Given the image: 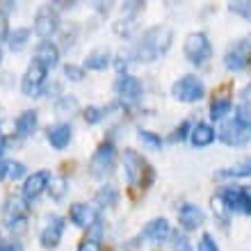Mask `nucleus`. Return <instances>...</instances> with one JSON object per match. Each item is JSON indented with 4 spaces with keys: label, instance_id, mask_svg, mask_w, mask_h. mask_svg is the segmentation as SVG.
<instances>
[{
    "label": "nucleus",
    "instance_id": "28",
    "mask_svg": "<svg viewBox=\"0 0 251 251\" xmlns=\"http://www.w3.org/2000/svg\"><path fill=\"white\" fill-rule=\"evenodd\" d=\"M228 9H231L233 14L242 16V19L251 21V2H247V0H242V2H231V5H228Z\"/></svg>",
    "mask_w": 251,
    "mask_h": 251
},
{
    "label": "nucleus",
    "instance_id": "1",
    "mask_svg": "<svg viewBox=\"0 0 251 251\" xmlns=\"http://www.w3.org/2000/svg\"><path fill=\"white\" fill-rule=\"evenodd\" d=\"M172 39H174V32L172 27L167 25H155L151 30H146L144 37L139 39L137 48H135V60L155 62L172 48Z\"/></svg>",
    "mask_w": 251,
    "mask_h": 251
},
{
    "label": "nucleus",
    "instance_id": "23",
    "mask_svg": "<svg viewBox=\"0 0 251 251\" xmlns=\"http://www.w3.org/2000/svg\"><path fill=\"white\" fill-rule=\"evenodd\" d=\"M222 203L226 205V210L240 212V187H226L222 190Z\"/></svg>",
    "mask_w": 251,
    "mask_h": 251
},
{
    "label": "nucleus",
    "instance_id": "9",
    "mask_svg": "<svg viewBox=\"0 0 251 251\" xmlns=\"http://www.w3.org/2000/svg\"><path fill=\"white\" fill-rule=\"evenodd\" d=\"M62 233H64V219L60 215H46L44 228H41V235H39L41 247H46V249L57 247L62 240Z\"/></svg>",
    "mask_w": 251,
    "mask_h": 251
},
{
    "label": "nucleus",
    "instance_id": "41",
    "mask_svg": "<svg viewBox=\"0 0 251 251\" xmlns=\"http://www.w3.org/2000/svg\"><path fill=\"white\" fill-rule=\"evenodd\" d=\"M9 176V162L7 160H0V180H5Z\"/></svg>",
    "mask_w": 251,
    "mask_h": 251
},
{
    "label": "nucleus",
    "instance_id": "10",
    "mask_svg": "<svg viewBox=\"0 0 251 251\" xmlns=\"http://www.w3.org/2000/svg\"><path fill=\"white\" fill-rule=\"evenodd\" d=\"M46 75H48L46 69L32 62V64L27 66V71L23 73V80H21L23 94H27V96H39V92L44 89V85H46Z\"/></svg>",
    "mask_w": 251,
    "mask_h": 251
},
{
    "label": "nucleus",
    "instance_id": "38",
    "mask_svg": "<svg viewBox=\"0 0 251 251\" xmlns=\"http://www.w3.org/2000/svg\"><path fill=\"white\" fill-rule=\"evenodd\" d=\"M9 37V27H7V19L0 14V41H5Z\"/></svg>",
    "mask_w": 251,
    "mask_h": 251
},
{
    "label": "nucleus",
    "instance_id": "4",
    "mask_svg": "<svg viewBox=\"0 0 251 251\" xmlns=\"http://www.w3.org/2000/svg\"><path fill=\"white\" fill-rule=\"evenodd\" d=\"M183 53H185V57L192 62V64L201 66L212 57V46L203 32H192V34H187Z\"/></svg>",
    "mask_w": 251,
    "mask_h": 251
},
{
    "label": "nucleus",
    "instance_id": "12",
    "mask_svg": "<svg viewBox=\"0 0 251 251\" xmlns=\"http://www.w3.org/2000/svg\"><path fill=\"white\" fill-rule=\"evenodd\" d=\"M32 62L34 64L44 66V69H53V66H57V62H60V48L55 46L53 41H41L39 46L34 48V55H32Z\"/></svg>",
    "mask_w": 251,
    "mask_h": 251
},
{
    "label": "nucleus",
    "instance_id": "22",
    "mask_svg": "<svg viewBox=\"0 0 251 251\" xmlns=\"http://www.w3.org/2000/svg\"><path fill=\"white\" fill-rule=\"evenodd\" d=\"M233 110V103L228 99H217L210 105V119L212 121H224Z\"/></svg>",
    "mask_w": 251,
    "mask_h": 251
},
{
    "label": "nucleus",
    "instance_id": "19",
    "mask_svg": "<svg viewBox=\"0 0 251 251\" xmlns=\"http://www.w3.org/2000/svg\"><path fill=\"white\" fill-rule=\"evenodd\" d=\"M215 137H217V132L212 130V126H208V124H197L194 128H192V132H190L192 144L197 146V149L210 146L212 142H215Z\"/></svg>",
    "mask_w": 251,
    "mask_h": 251
},
{
    "label": "nucleus",
    "instance_id": "24",
    "mask_svg": "<svg viewBox=\"0 0 251 251\" xmlns=\"http://www.w3.org/2000/svg\"><path fill=\"white\" fill-rule=\"evenodd\" d=\"M96 201H99L103 208H112V205H117V201H119V192L112 185L100 187V192L96 194Z\"/></svg>",
    "mask_w": 251,
    "mask_h": 251
},
{
    "label": "nucleus",
    "instance_id": "17",
    "mask_svg": "<svg viewBox=\"0 0 251 251\" xmlns=\"http://www.w3.org/2000/svg\"><path fill=\"white\" fill-rule=\"evenodd\" d=\"M117 94H119L124 100H130V103H135V100L142 99L144 87H142V82H139L135 75H121L119 82H117Z\"/></svg>",
    "mask_w": 251,
    "mask_h": 251
},
{
    "label": "nucleus",
    "instance_id": "45",
    "mask_svg": "<svg viewBox=\"0 0 251 251\" xmlns=\"http://www.w3.org/2000/svg\"><path fill=\"white\" fill-rule=\"evenodd\" d=\"M0 64H2V50H0Z\"/></svg>",
    "mask_w": 251,
    "mask_h": 251
},
{
    "label": "nucleus",
    "instance_id": "13",
    "mask_svg": "<svg viewBox=\"0 0 251 251\" xmlns=\"http://www.w3.org/2000/svg\"><path fill=\"white\" fill-rule=\"evenodd\" d=\"M178 222L185 231H194V228H199V226H203L205 212L194 203H183L178 208Z\"/></svg>",
    "mask_w": 251,
    "mask_h": 251
},
{
    "label": "nucleus",
    "instance_id": "27",
    "mask_svg": "<svg viewBox=\"0 0 251 251\" xmlns=\"http://www.w3.org/2000/svg\"><path fill=\"white\" fill-rule=\"evenodd\" d=\"M240 212L242 215H251V187L249 185L240 187Z\"/></svg>",
    "mask_w": 251,
    "mask_h": 251
},
{
    "label": "nucleus",
    "instance_id": "11",
    "mask_svg": "<svg viewBox=\"0 0 251 251\" xmlns=\"http://www.w3.org/2000/svg\"><path fill=\"white\" fill-rule=\"evenodd\" d=\"M224 64L228 71H245L251 64V44L247 41H238L235 46H231V50L226 53Z\"/></svg>",
    "mask_w": 251,
    "mask_h": 251
},
{
    "label": "nucleus",
    "instance_id": "29",
    "mask_svg": "<svg viewBox=\"0 0 251 251\" xmlns=\"http://www.w3.org/2000/svg\"><path fill=\"white\" fill-rule=\"evenodd\" d=\"M64 75L69 80H73V82H80V80H85V69H82V66H75V64H66Z\"/></svg>",
    "mask_w": 251,
    "mask_h": 251
},
{
    "label": "nucleus",
    "instance_id": "36",
    "mask_svg": "<svg viewBox=\"0 0 251 251\" xmlns=\"http://www.w3.org/2000/svg\"><path fill=\"white\" fill-rule=\"evenodd\" d=\"M78 251H103V249H100L99 240H94V238H87V240H82V242H80Z\"/></svg>",
    "mask_w": 251,
    "mask_h": 251
},
{
    "label": "nucleus",
    "instance_id": "25",
    "mask_svg": "<svg viewBox=\"0 0 251 251\" xmlns=\"http://www.w3.org/2000/svg\"><path fill=\"white\" fill-rule=\"evenodd\" d=\"M27 39H30V30L27 27H19L16 32H12L9 37H7V41H9V48L12 50H23L27 44Z\"/></svg>",
    "mask_w": 251,
    "mask_h": 251
},
{
    "label": "nucleus",
    "instance_id": "30",
    "mask_svg": "<svg viewBox=\"0 0 251 251\" xmlns=\"http://www.w3.org/2000/svg\"><path fill=\"white\" fill-rule=\"evenodd\" d=\"M172 242H174V251H192V245L190 240H187L185 233H176V235H172Z\"/></svg>",
    "mask_w": 251,
    "mask_h": 251
},
{
    "label": "nucleus",
    "instance_id": "32",
    "mask_svg": "<svg viewBox=\"0 0 251 251\" xmlns=\"http://www.w3.org/2000/svg\"><path fill=\"white\" fill-rule=\"evenodd\" d=\"M197 251H219V247H217V242L212 240V235H201V240H199V247H197Z\"/></svg>",
    "mask_w": 251,
    "mask_h": 251
},
{
    "label": "nucleus",
    "instance_id": "16",
    "mask_svg": "<svg viewBox=\"0 0 251 251\" xmlns=\"http://www.w3.org/2000/svg\"><path fill=\"white\" fill-rule=\"evenodd\" d=\"M50 185V174L46 169H41V172H34L32 176H27L25 178V185H23V197L25 199H37L44 190H48Z\"/></svg>",
    "mask_w": 251,
    "mask_h": 251
},
{
    "label": "nucleus",
    "instance_id": "42",
    "mask_svg": "<svg viewBox=\"0 0 251 251\" xmlns=\"http://www.w3.org/2000/svg\"><path fill=\"white\" fill-rule=\"evenodd\" d=\"M14 9H16V2H0V14H2V16L14 12Z\"/></svg>",
    "mask_w": 251,
    "mask_h": 251
},
{
    "label": "nucleus",
    "instance_id": "18",
    "mask_svg": "<svg viewBox=\"0 0 251 251\" xmlns=\"http://www.w3.org/2000/svg\"><path fill=\"white\" fill-rule=\"evenodd\" d=\"M71 126L69 124H55L48 128V144L53 146V149H57V151H62V149H66L69 146V142H71Z\"/></svg>",
    "mask_w": 251,
    "mask_h": 251
},
{
    "label": "nucleus",
    "instance_id": "3",
    "mask_svg": "<svg viewBox=\"0 0 251 251\" xmlns=\"http://www.w3.org/2000/svg\"><path fill=\"white\" fill-rule=\"evenodd\" d=\"M124 169H126V180H128L132 187H146L149 185V183L144 180V174L153 178V169L149 167V162H146L137 151H132V149L124 151Z\"/></svg>",
    "mask_w": 251,
    "mask_h": 251
},
{
    "label": "nucleus",
    "instance_id": "34",
    "mask_svg": "<svg viewBox=\"0 0 251 251\" xmlns=\"http://www.w3.org/2000/svg\"><path fill=\"white\" fill-rule=\"evenodd\" d=\"M103 114H105V110H100V107H89L85 112V119H87V124H99V121L103 119Z\"/></svg>",
    "mask_w": 251,
    "mask_h": 251
},
{
    "label": "nucleus",
    "instance_id": "20",
    "mask_svg": "<svg viewBox=\"0 0 251 251\" xmlns=\"http://www.w3.org/2000/svg\"><path fill=\"white\" fill-rule=\"evenodd\" d=\"M37 124H39V119H37V112H34V110H25V112L21 114L19 119L14 121V130L19 132L21 137H30V135L37 130Z\"/></svg>",
    "mask_w": 251,
    "mask_h": 251
},
{
    "label": "nucleus",
    "instance_id": "8",
    "mask_svg": "<svg viewBox=\"0 0 251 251\" xmlns=\"http://www.w3.org/2000/svg\"><path fill=\"white\" fill-rule=\"evenodd\" d=\"M57 27H60V19H57V12H55L50 5L41 7L37 16H34V32L39 34L44 41H48L50 34L57 32Z\"/></svg>",
    "mask_w": 251,
    "mask_h": 251
},
{
    "label": "nucleus",
    "instance_id": "2",
    "mask_svg": "<svg viewBox=\"0 0 251 251\" xmlns=\"http://www.w3.org/2000/svg\"><path fill=\"white\" fill-rule=\"evenodd\" d=\"M217 137L228 146H245L251 139V110L247 105L235 107V114H233L228 121L222 124Z\"/></svg>",
    "mask_w": 251,
    "mask_h": 251
},
{
    "label": "nucleus",
    "instance_id": "21",
    "mask_svg": "<svg viewBox=\"0 0 251 251\" xmlns=\"http://www.w3.org/2000/svg\"><path fill=\"white\" fill-rule=\"evenodd\" d=\"M110 62H112V55L107 53V50H92V53L85 57V66L87 69H92V71H103V69H107L110 66Z\"/></svg>",
    "mask_w": 251,
    "mask_h": 251
},
{
    "label": "nucleus",
    "instance_id": "37",
    "mask_svg": "<svg viewBox=\"0 0 251 251\" xmlns=\"http://www.w3.org/2000/svg\"><path fill=\"white\" fill-rule=\"evenodd\" d=\"M185 137H190V124H187V121H183L178 130L174 132V142H178V139H185Z\"/></svg>",
    "mask_w": 251,
    "mask_h": 251
},
{
    "label": "nucleus",
    "instance_id": "44",
    "mask_svg": "<svg viewBox=\"0 0 251 251\" xmlns=\"http://www.w3.org/2000/svg\"><path fill=\"white\" fill-rule=\"evenodd\" d=\"M2 151H5V139H0V155H2Z\"/></svg>",
    "mask_w": 251,
    "mask_h": 251
},
{
    "label": "nucleus",
    "instance_id": "40",
    "mask_svg": "<svg viewBox=\"0 0 251 251\" xmlns=\"http://www.w3.org/2000/svg\"><path fill=\"white\" fill-rule=\"evenodd\" d=\"M242 100H245V105L251 110V82L245 87V89H242Z\"/></svg>",
    "mask_w": 251,
    "mask_h": 251
},
{
    "label": "nucleus",
    "instance_id": "7",
    "mask_svg": "<svg viewBox=\"0 0 251 251\" xmlns=\"http://www.w3.org/2000/svg\"><path fill=\"white\" fill-rule=\"evenodd\" d=\"M5 224L12 233L16 231H25L27 226V212H25V203L16 197H9L5 203Z\"/></svg>",
    "mask_w": 251,
    "mask_h": 251
},
{
    "label": "nucleus",
    "instance_id": "43",
    "mask_svg": "<svg viewBox=\"0 0 251 251\" xmlns=\"http://www.w3.org/2000/svg\"><path fill=\"white\" fill-rule=\"evenodd\" d=\"M50 7H60V9H69V7H73V2H55V5Z\"/></svg>",
    "mask_w": 251,
    "mask_h": 251
},
{
    "label": "nucleus",
    "instance_id": "33",
    "mask_svg": "<svg viewBox=\"0 0 251 251\" xmlns=\"http://www.w3.org/2000/svg\"><path fill=\"white\" fill-rule=\"evenodd\" d=\"M25 176V165H21V162H9V176L7 178L12 180H19Z\"/></svg>",
    "mask_w": 251,
    "mask_h": 251
},
{
    "label": "nucleus",
    "instance_id": "35",
    "mask_svg": "<svg viewBox=\"0 0 251 251\" xmlns=\"http://www.w3.org/2000/svg\"><path fill=\"white\" fill-rule=\"evenodd\" d=\"M62 107H66L69 112H73V110L78 107V100H75V96H62L60 103H57V110H62Z\"/></svg>",
    "mask_w": 251,
    "mask_h": 251
},
{
    "label": "nucleus",
    "instance_id": "15",
    "mask_svg": "<svg viewBox=\"0 0 251 251\" xmlns=\"http://www.w3.org/2000/svg\"><path fill=\"white\" fill-rule=\"evenodd\" d=\"M142 238L151 240V242H155V245H162V242H167V240L172 238V226H169V222L162 219V217L153 219V222H149V224L144 226Z\"/></svg>",
    "mask_w": 251,
    "mask_h": 251
},
{
    "label": "nucleus",
    "instance_id": "31",
    "mask_svg": "<svg viewBox=\"0 0 251 251\" xmlns=\"http://www.w3.org/2000/svg\"><path fill=\"white\" fill-rule=\"evenodd\" d=\"M139 139H142V144L146 146H153V149H160L162 146V139L155 135V132H149V130H139Z\"/></svg>",
    "mask_w": 251,
    "mask_h": 251
},
{
    "label": "nucleus",
    "instance_id": "5",
    "mask_svg": "<svg viewBox=\"0 0 251 251\" xmlns=\"http://www.w3.org/2000/svg\"><path fill=\"white\" fill-rule=\"evenodd\" d=\"M172 94H174V99L180 100V103H197V100L203 99L205 85L197 75H183V78H178L174 82Z\"/></svg>",
    "mask_w": 251,
    "mask_h": 251
},
{
    "label": "nucleus",
    "instance_id": "6",
    "mask_svg": "<svg viewBox=\"0 0 251 251\" xmlns=\"http://www.w3.org/2000/svg\"><path fill=\"white\" fill-rule=\"evenodd\" d=\"M114 160H117V149H114L112 142H103V144L96 149V153L92 155V174L96 178H103L112 172Z\"/></svg>",
    "mask_w": 251,
    "mask_h": 251
},
{
    "label": "nucleus",
    "instance_id": "14",
    "mask_svg": "<svg viewBox=\"0 0 251 251\" xmlns=\"http://www.w3.org/2000/svg\"><path fill=\"white\" fill-rule=\"evenodd\" d=\"M69 217H71V222L78 226V228H87V226H92L99 222V210L89 203H73Z\"/></svg>",
    "mask_w": 251,
    "mask_h": 251
},
{
    "label": "nucleus",
    "instance_id": "39",
    "mask_svg": "<svg viewBox=\"0 0 251 251\" xmlns=\"http://www.w3.org/2000/svg\"><path fill=\"white\" fill-rule=\"evenodd\" d=\"M0 251H23L19 242H0Z\"/></svg>",
    "mask_w": 251,
    "mask_h": 251
},
{
    "label": "nucleus",
    "instance_id": "26",
    "mask_svg": "<svg viewBox=\"0 0 251 251\" xmlns=\"http://www.w3.org/2000/svg\"><path fill=\"white\" fill-rule=\"evenodd\" d=\"M48 192H50V197H53L55 201L64 199V194H66V178H53V180H50V185H48Z\"/></svg>",
    "mask_w": 251,
    "mask_h": 251
}]
</instances>
